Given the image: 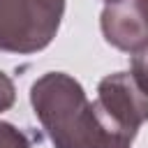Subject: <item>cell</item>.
Returning <instances> with one entry per match:
<instances>
[{
	"label": "cell",
	"instance_id": "6da1fadb",
	"mask_svg": "<svg viewBox=\"0 0 148 148\" xmlns=\"http://www.w3.org/2000/svg\"><path fill=\"white\" fill-rule=\"evenodd\" d=\"M37 120L56 148H132L134 132L116 123L99 102H88L81 83L49 72L30 88Z\"/></svg>",
	"mask_w": 148,
	"mask_h": 148
},
{
	"label": "cell",
	"instance_id": "7a4b0ae2",
	"mask_svg": "<svg viewBox=\"0 0 148 148\" xmlns=\"http://www.w3.org/2000/svg\"><path fill=\"white\" fill-rule=\"evenodd\" d=\"M65 0H0V51L35 53L51 44Z\"/></svg>",
	"mask_w": 148,
	"mask_h": 148
},
{
	"label": "cell",
	"instance_id": "3957f363",
	"mask_svg": "<svg viewBox=\"0 0 148 148\" xmlns=\"http://www.w3.org/2000/svg\"><path fill=\"white\" fill-rule=\"evenodd\" d=\"M97 102L116 123L134 134L148 120V92L136 83L132 72L104 76L97 86Z\"/></svg>",
	"mask_w": 148,
	"mask_h": 148
},
{
	"label": "cell",
	"instance_id": "277c9868",
	"mask_svg": "<svg viewBox=\"0 0 148 148\" xmlns=\"http://www.w3.org/2000/svg\"><path fill=\"white\" fill-rule=\"evenodd\" d=\"M104 39L127 53L148 46V0H116L102 12Z\"/></svg>",
	"mask_w": 148,
	"mask_h": 148
},
{
	"label": "cell",
	"instance_id": "5b68a950",
	"mask_svg": "<svg viewBox=\"0 0 148 148\" xmlns=\"http://www.w3.org/2000/svg\"><path fill=\"white\" fill-rule=\"evenodd\" d=\"M0 148H32V143L9 123H0Z\"/></svg>",
	"mask_w": 148,
	"mask_h": 148
},
{
	"label": "cell",
	"instance_id": "8992f818",
	"mask_svg": "<svg viewBox=\"0 0 148 148\" xmlns=\"http://www.w3.org/2000/svg\"><path fill=\"white\" fill-rule=\"evenodd\" d=\"M130 67H132V76L136 79V83L148 92V46L136 51V53H132Z\"/></svg>",
	"mask_w": 148,
	"mask_h": 148
},
{
	"label": "cell",
	"instance_id": "52a82bcc",
	"mask_svg": "<svg viewBox=\"0 0 148 148\" xmlns=\"http://www.w3.org/2000/svg\"><path fill=\"white\" fill-rule=\"evenodd\" d=\"M14 83L9 81V76L5 72H0V111H7L14 104Z\"/></svg>",
	"mask_w": 148,
	"mask_h": 148
},
{
	"label": "cell",
	"instance_id": "ba28073f",
	"mask_svg": "<svg viewBox=\"0 0 148 148\" xmlns=\"http://www.w3.org/2000/svg\"><path fill=\"white\" fill-rule=\"evenodd\" d=\"M106 2H116V0H106Z\"/></svg>",
	"mask_w": 148,
	"mask_h": 148
}]
</instances>
